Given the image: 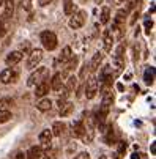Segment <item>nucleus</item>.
Here are the masks:
<instances>
[{"label":"nucleus","mask_w":156,"mask_h":159,"mask_svg":"<svg viewBox=\"0 0 156 159\" xmlns=\"http://www.w3.org/2000/svg\"><path fill=\"white\" fill-rule=\"evenodd\" d=\"M109 17H110V10H109L107 7H104L103 11H101V24H107Z\"/></svg>","instance_id":"27"},{"label":"nucleus","mask_w":156,"mask_h":159,"mask_svg":"<svg viewBox=\"0 0 156 159\" xmlns=\"http://www.w3.org/2000/svg\"><path fill=\"white\" fill-rule=\"evenodd\" d=\"M13 13H14V0H5L3 2V14L0 17V20H3V22L10 20Z\"/></svg>","instance_id":"9"},{"label":"nucleus","mask_w":156,"mask_h":159,"mask_svg":"<svg viewBox=\"0 0 156 159\" xmlns=\"http://www.w3.org/2000/svg\"><path fill=\"white\" fill-rule=\"evenodd\" d=\"M71 135H73V137H76V139L84 137V135H85V125H84L82 120H77V121L73 123V126H71Z\"/></svg>","instance_id":"10"},{"label":"nucleus","mask_w":156,"mask_h":159,"mask_svg":"<svg viewBox=\"0 0 156 159\" xmlns=\"http://www.w3.org/2000/svg\"><path fill=\"white\" fill-rule=\"evenodd\" d=\"M14 106V101L11 98H2L0 99V109H3V110H8V107Z\"/></svg>","instance_id":"25"},{"label":"nucleus","mask_w":156,"mask_h":159,"mask_svg":"<svg viewBox=\"0 0 156 159\" xmlns=\"http://www.w3.org/2000/svg\"><path fill=\"white\" fill-rule=\"evenodd\" d=\"M43 60V51L41 49H35L30 52L29 60H27V68L29 70H35V68L39 65V61Z\"/></svg>","instance_id":"5"},{"label":"nucleus","mask_w":156,"mask_h":159,"mask_svg":"<svg viewBox=\"0 0 156 159\" xmlns=\"http://www.w3.org/2000/svg\"><path fill=\"white\" fill-rule=\"evenodd\" d=\"M103 2V0H96V3H101Z\"/></svg>","instance_id":"37"},{"label":"nucleus","mask_w":156,"mask_h":159,"mask_svg":"<svg viewBox=\"0 0 156 159\" xmlns=\"http://www.w3.org/2000/svg\"><path fill=\"white\" fill-rule=\"evenodd\" d=\"M13 118L11 115V112L10 110H3V109H0V123H7Z\"/></svg>","instance_id":"24"},{"label":"nucleus","mask_w":156,"mask_h":159,"mask_svg":"<svg viewBox=\"0 0 156 159\" xmlns=\"http://www.w3.org/2000/svg\"><path fill=\"white\" fill-rule=\"evenodd\" d=\"M38 139H39V143L41 145H44V147L48 148L51 145V140H52V132L49 129H44V131L39 132V137Z\"/></svg>","instance_id":"13"},{"label":"nucleus","mask_w":156,"mask_h":159,"mask_svg":"<svg viewBox=\"0 0 156 159\" xmlns=\"http://www.w3.org/2000/svg\"><path fill=\"white\" fill-rule=\"evenodd\" d=\"M103 41H104V51H110L112 49V44H114V36H112V33L110 32H104V35H103Z\"/></svg>","instance_id":"18"},{"label":"nucleus","mask_w":156,"mask_h":159,"mask_svg":"<svg viewBox=\"0 0 156 159\" xmlns=\"http://www.w3.org/2000/svg\"><path fill=\"white\" fill-rule=\"evenodd\" d=\"M51 107H52V101H51L49 98H44V99H41V101L36 104V109H38V110H41V112L51 110Z\"/></svg>","instance_id":"19"},{"label":"nucleus","mask_w":156,"mask_h":159,"mask_svg":"<svg viewBox=\"0 0 156 159\" xmlns=\"http://www.w3.org/2000/svg\"><path fill=\"white\" fill-rule=\"evenodd\" d=\"M112 102H114V95H112L110 90H107V92L103 93V106L110 107V106H112Z\"/></svg>","instance_id":"20"},{"label":"nucleus","mask_w":156,"mask_h":159,"mask_svg":"<svg viewBox=\"0 0 156 159\" xmlns=\"http://www.w3.org/2000/svg\"><path fill=\"white\" fill-rule=\"evenodd\" d=\"M55 157H57V151L52 150V147L49 145L46 153H43V159H55Z\"/></svg>","instance_id":"26"},{"label":"nucleus","mask_w":156,"mask_h":159,"mask_svg":"<svg viewBox=\"0 0 156 159\" xmlns=\"http://www.w3.org/2000/svg\"><path fill=\"white\" fill-rule=\"evenodd\" d=\"M39 39L43 43V48L46 49V51H54L57 48V43H58L57 41V35L54 32H49V30L43 32L41 36H39Z\"/></svg>","instance_id":"1"},{"label":"nucleus","mask_w":156,"mask_h":159,"mask_svg":"<svg viewBox=\"0 0 156 159\" xmlns=\"http://www.w3.org/2000/svg\"><path fill=\"white\" fill-rule=\"evenodd\" d=\"M22 57H24V52H21V51H13V52H10V54L7 55L5 63H7L8 66H14V65H17V63L22 60Z\"/></svg>","instance_id":"11"},{"label":"nucleus","mask_w":156,"mask_h":159,"mask_svg":"<svg viewBox=\"0 0 156 159\" xmlns=\"http://www.w3.org/2000/svg\"><path fill=\"white\" fill-rule=\"evenodd\" d=\"M5 32H7V22L0 20V38H2V36L5 35Z\"/></svg>","instance_id":"29"},{"label":"nucleus","mask_w":156,"mask_h":159,"mask_svg":"<svg viewBox=\"0 0 156 159\" xmlns=\"http://www.w3.org/2000/svg\"><path fill=\"white\" fill-rule=\"evenodd\" d=\"M43 156V148L39 145H35L32 147L27 153H25V159H39Z\"/></svg>","instance_id":"14"},{"label":"nucleus","mask_w":156,"mask_h":159,"mask_svg":"<svg viewBox=\"0 0 156 159\" xmlns=\"http://www.w3.org/2000/svg\"><path fill=\"white\" fill-rule=\"evenodd\" d=\"M153 79H154V70L153 68H148L145 71V82L147 84H153Z\"/></svg>","instance_id":"28"},{"label":"nucleus","mask_w":156,"mask_h":159,"mask_svg":"<svg viewBox=\"0 0 156 159\" xmlns=\"http://www.w3.org/2000/svg\"><path fill=\"white\" fill-rule=\"evenodd\" d=\"M103 58H104V55L101 54V52H96L95 55H93V58H92V61H90V71H96L98 68H99V65L103 63Z\"/></svg>","instance_id":"15"},{"label":"nucleus","mask_w":156,"mask_h":159,"mask_svg":"<svg viewBox=\"0 0 156 159\" xmlns=\"http://www.w3.org/2000/svg\"><path fill=\"white\" fill-rule=\"evenodd\" d=\"M74 10H76V5L73 3V0H65V5H63V11H65V14L71 16V14L74 13Z\"/></svg>","instance_id":"23"},{"label":"nucleus","mask_w":156,"mask_h":159,"mask_svg":"<svg viewBox=\"0 0 156 159\" xmlns=\"http://www.w3.org/2000/svg\"><path fill=\"white\" fill-rule=\"evenodd\" d=\"M65 129H66L65 123H62V121H55V123L52 125L51 132H52V135H55V137H62V134L65 132Z\"/></svg>","instance_id":"17"},{"label":"nucleus","mask_w":156,"mask_h":159,"mask_svg":"<svg viewBox=\"0 0 156 159\" xmlns=\"http://www.w3.org/2000/svg\"><path fill=\"white\" fill-rule=\"evenodd\" d=\"M132 159H140V154H137V153H134V154H132Z\"/></svg>","instance_id":"35"},{"label":"nucleus","mask_w":156,"mask_h":159,"mask_svg":"<svg viewBox=\"0 0 156 159\" xmlns=\"http://www.w3.org/2000/svg\"><path fill=\"white\" fill-rule=\"evenodd\" d=\"M107 113H109V107L101 104L99 110L96 112V115H95V123H96L101 129H106V128H104V121H106V118H107Z\"/></svg>","instance_id":"7"},{"label":"nucleus","mask_w":156,"mask_h":159,"mask_svg":"<svg viewBox=\"0 0 156 159\" xmlns=\"http://www.w3.org/2000/svg\"><path fill=\"white\" fill-rule=\"evenodd\" d=\"M74 110V104L73 102H63L58 109V113H60V117H68L70 113Z\"/></svg>","instance_id":"16"},{"label":"nucleus","mask_w":156,"mask_h":159,"mask_svg":"<svg viewBox=\"0 0 156 159\" xmlns=\"http://www.w3.org/2000/svg\"><path fill=\"white\" fill-rule=\"evenodd\" d=\"M46 76H48V68H36V71H33V73L30 74V77H29V80H27V85H29V87H35V85H38L41 80L48 79Z\"/></svg>","instance_id":"2"},{"label":"nucleus","mask_w":156,"mask_h":159,"mask_svg":"<svg viewBox=\"0 0 156 159\" xmlns=\"http://www.w3.org/2000/svg\"><path fill=\"white\" fill-rule=\"evenodd\" d=\"M120 2H123V0H120Z\"/></svg>","instance_id":"38"},{"label":"nucleus","mask_w":156,"mask_h":159,"mask_svg":"<svg viewBox=\"0 0 156 159\" xmlns=\"http://www.w3.org/2000/svg\"><path fill=\"white\" fill-rule=\"evenodd\" d=\"M98 88H99L98 79L95 76H92L85 84V96H87V99H93L98 93Z\"/></svg>","instance_id":"3"},{"label":"nucleus","mask_w":156,"mask_h":159,"mask_svg":"<svg viewBox=\"0 0 156 159\" xmlns=\"http://www.w3.org/2000/svg\"><path fill=\"white\" fill-rule=\"evenodd\" d=\"M51 88L54 90V92H60V90L63 88V76L60 73L54 74V77L51 79Z\"/></svg>","instance_id":"12"},{"label":"nucleus","mask_w":156,"mask_h":159,"mask_svg":"<svg viewBox=\"0 0 156 159\" xmlns=\"http://www.w3.org/2000/svg\"><path fill=\"white\" fill-rule=\"evenodd\" d=\"M85 17H87V13H85V11H82V10L77 11V13L70 19V27L74 29V30H76V29H80V27L85 24Z\"/></svg>","instance_id":"6"},{"label":"nucleus","mask_w":156,"mask_h":159,"mask_svg":"<svg viewBox=\"0 0 156 159\" xmlns=\"http://www.w3.org/2000/svg\"><path fill=\"white\" fill-rule=\"evenodd\" d=\"M38 2H39L41 7H46V5H49V3L52 2V0H38Z\"/></svg>","instance_id":"33"},{"label":"nucleus","mask_w":156,"mask_h":159,"mask_svg":"<svg viewBox=\"0 0 156 159\" xmlns=\"http://www.w3.org/2000/svg\"><path fill=\"white\" fill-rule=\"evenodd\" d=\"M71 57H73L71 48H70V46H66V48H63V51H62V55H60V60H58V61H62V63H66V61H68Z\"/></svg>","instance_id":"21"},{"label":"nucleus","mask_w":156,"mask_h":159,"mask_svg":"<svg viewBox=\"0 0 156 159\" xmlns=\"http://www.w3.org/2000/svg\"><path fill=\"white\" fill-rule=\"evenodd\" d=\"M77 61H79V57L77 55H74V57H71L68 61H66V68H65V73H70V71H73L74 68L77 66Z\"/></svg>","instance_id":"22"},{"label":"nucleus","mask_w":156,"mask_h":159,"mask_svg":"<svg viewBox=\"0 0 156 159\" xmlns=\"http://www.w3.org/2000/svg\"><path fill=\"white\" fill-rule=\"evenodd\" d=\"M17 77H19V73L14 68H7V70H3L0 73V80L3 84H13V82L17 80Z\"/></svg>","instance_id":"4"},{"label":"nucleus","mask_w":156,"mask_h":159,"mask_svg":"<svg viewBox=\"0 0 156 159\" xmlns=\"http://www.w3.org/2000/svg\"><path fill=\"white\" fill-rule=\"evenodd\" d=\"M49 88H51V80H49V79L41 80V82L36 85V88H35V96H38V98L46 96V95L49 93Z\"/></svg>","instance_id":"8"},{"label":"nucleus","mask_w":156,"mask_h":159,"mask_svg":"<svg viewBox=\"0 0 156 159\" xmlns=\"http://www.w3.org/2000/svg\"><path fill=\"white\" fill-rule=\"evenodd\" d=\"M98 159H109V156H106V154H103V156H99Z\"/></svg>","instance_id":"36"},{"label":"nucleus","mask_w":156,"mask_h":159,"mask_svg":"<svg viewBox=\"0 0 156 159\" xmlns=\"http://www.w3.org/2000/svg\"><path fill=\"white\" fill-rule=\"evenodd\" d=\"M30 2L32 0H22V8H25V10H30Z\"/></svg>","instance_id":"31"},{"label":"nucleus","mask_w":156,"mask_h":159,"mask_svg":"<svg viewBox=\"0 0 156 159\" xmlns=\"http://www.w3.org/2000/svg\"><path fill=\"white\" fill-rule=\"evenodd\" d=\"M14 159H25V153H22V151H19V153H16V156H14Z\"/></svg>","instance_id":"32"},{"label":"nucleus","mask_w":156,"mask_h":159,"mask_svg":"<svg viewBox=\"0 0 156 159\" xmlns=\"http://www.w3.org/2000/svg\"><path fill=\"white\" fill-rule=\"evenodd\" d=\"M126 150V143L125 142H120V148H118V153H123Z\"/></svg>","instance_id":"34"},{"label":"nucleus","mask_w":156,"mask_h":159,"mask_svg":"<svg viewBox=\"0 0 156 159\" xmlns=\"http://www.w3.org/2000/svg\"><path fill=\"white\" fill-rule=\"evenodd\" d=\"M74 159H90V154H88L87 151H82V153H79Z\"/></svg>","instance_id":"30"}]
</instances>
